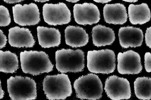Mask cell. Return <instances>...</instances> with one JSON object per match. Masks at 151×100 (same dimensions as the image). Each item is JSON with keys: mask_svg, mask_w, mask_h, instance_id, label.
<instances>
[{"mask_svg": "<svg viewBox=\"0 0 151 100\" xmlns=\"http://www.w3.org/2000/svg\"><path fill=\"white\" fill-rule=\"evenodd\" d=\"M20 61L23 72L33 76L51 72L54 68L48 55L43 51L22 52L20 54Z\"/></svg>", "mask_w": 151, "mask_h": 100, "instance_id": "cell-1", "label": "cell"}, {"mask_svg": "<svg viewBox=\"0 0 151 100\" xmlns=\"http://www.w3.org/2000/svg\"><path fill=\"white\" fill-rule=\"evenodd\" d=\"M43 86L44 93L49 100H65L72 93L70 81L68 75L64 73L46 76Z\"/></svg>", "mask_w": 151, "mask_h": 100, "instance_id": "cell-2", "label": "cell"}, {"mask_svg": "<svg viewBox=\"0 0 151 100\" xmlns=\"http://www.w3.org/2000/svg\"><path fill=\"white\" fill-rule=\"evenodd\" d=\"M87 67L92 73L109 74L116 69V58L114 51L109 49L88 51Z\"/></svg>", "mask_w": 151, "mask_h": 100, "instance_id": "cell-3", "label": "cell"}, {"mask_svg": "<svg viewBox=\"0 0 151 100\" xmlns=\"http://www.w3.org/2000/svg\"><path fill=\"white\" fill-rule=\"evenodd\" d=\"M85 55L82 50L63 49L55 53L56 67L62 73H78L85 67Z\"/></svg>", "mask_w": 151, "mask_h": 100, "instance_id": "cell-4", "label": "cell"}, {"mask_svg": "<svg viewBox=\"0 0 151 100\" xmlns=\"http://www.w3.org/2000/svg\"><path fill=\"white\" fill-rule=\"evenodd\" d=\"M7 90L12 100H34L37 97L36 83L32 79L21 76L7 80Z\"/></svg>", "mask_w": 151, "mask_h": 100, "instance_id": "cell-5", "label": "cell"}, {"mask_svg": "<svg viewBox=\"0 0 151 100\" xmlns=\"http://www.w3.org/2000/svg\"><path fill=\"white\" fill-rule=\"evenodd\" d=\"M73 87L77 97L80 99L97 100L102 97L103 84L95 74L89 73L80 77L74 82Z\"/></svg>", "mask_w": 151, "mask_h": 100, "instance_id": "cell-6", "label": "cell"}, {"mask_svg": "<svg viewBox=\"0 0 151 100\" xmlns=\"http://www.w3.org/2000/svg\"><path fill=\"white\" fill-rule=\"evenodd\" d=\"M42 10L44 20L50 25H61L68 24L71 21L70 11L63 3H46L44 5Z\"/></svg>", "mask_w": 151, "mask_h": 100, "instance_id": "cell-7", "label": "cell"}, {"mask_svg": "<svg viewBox=\"0 0 151 100\" xmlns=\"http://www.w3.org/2000/svg\"><path fill=\"white\" fill-rule=\"evenodd\" d=\"M104 90L108 96L112 100H127L131 96L129 81L114 75L106 79Z\"/></svg>", "mask_w": 151, "mask_h": 100, "instance_id": "cell-8", "label": "cell"}, {"mask_svg": "<svg viewBox=\"0 0 151 100\" xmlns=\"http://www.w3.org/2000/svg\"><path fill=\"white\" fill-rule=\"evenodd\" d=\"M12 8L14 21L20 26H34L40 21V10L35 3L17 4Z\"/></svg>", "mask_w": 151, "mask_h": 100, "instance_id": "cell-9", "label": "cell"}, {"mask_svg": "<svg viewBox=\"0 0 151 100\" xmlns=\"http://www.w3.org/2000/svg\"><path fill=\"white\" fill-rule=\"evenodd\" d=\"M117 61V70L120 74H137L142 70L140 56L132 50L119 53Z\"/></svg>", "mask_w": 151, "mask_h": 100, "instance_id": "cell-10", "label": "cell"}, {"mask_svg": "<svg viewBox=\"0 0 151 100\" xmlns=\"http://www.w3.org/2000/svg\"><path fill=\"white\" fill-rule=\"evenodd\" d=\"M73 13L75 22L82 25H91L98 23L100 19L99 10L96 6L92 3L75 4Z\"/></svg>", "mask_w": 151, "mask_h": 100, "instance_id": "cell-11", "label": "cell"}, {"mask_svg": "<svg viewBox=\"0 0 151 100\" xmlns=\"http://www.w3.org/2000/svg\"><path fill=\"white\" fill-rule=\"evenodd\" d=\"M9 32V43L11 46L31 48L35 45V41L29 29L16 26L10 28Z\"/></svg>", "mask_w": 151, "mask_h": 100, "instance_id": "cell-12", "label": "cell"}, {"mask_svg": "<svg viewBox=\"0 0 151 100\" xmlns=\"http://www.w3.org/2000/svg\"><path fill=\"white\" fill-rule=\"evenodd\" d=\"M118 35L120 45L124 48L140 46L143 41V32L139 28L121 27L119 30Z\"/></svg>", "mask_w": 151, "mask_h": 100, "instance_id": "cell-13", "label": "cell"}, {"mask_svg": "<svg viewBox=\"0 0 151 100\" xmlns=\"http://www.w3.org/2000/svg\"><path fill=\"white\" fill-rule=\"evenodd\" d=\"M105 21L109 24L122 25L128 19L126 8L123 4H106L103 9Z\"/></svg>", "mask_w": 151, "mask_h": 100, "instance_id": "cell-14", "label": "cell"}, {"mask_svg": "<svg viewBox=\"0 0 151 100\" xmlns=\"http://www.w3.org/2000/svg\"><path fill=\"white\" fill-rule=\"evenodd\" d=\"M37 30L39 44L42 47L46 48L58 46L60 44L61 35L58 29L38 26Z\"/></svg>", "mask_w": 151, "mask_h": 100, "instance_id": "cell-15", "label": "cell"}, {"mask_svg": "<svg viewBox=\"0 0 151 100\" xmlns=\"http://www.w3.org/2000/svg\"><path fill=\"white\" fill-rule=\"evenodd\" d=\"M65 33L66 43L72 47H83L89 42L88 34L82 27L69 26L66 28Z\"/></svg>", "mask_w": 151, "mask_h": 100, "instance_id": "cell-16", "label": "cell"}, {"mask_svg": "<svg viewBox=\"0 0 151 100\" xmlns=\"http://www.w3.org/2000/svg\"><path fill=\"white\" fill-rule=\"evenodd\" d=\"M92 33L93 44L98 47L110 45L115 40L114 30L102 25H98L94 27Z\"/></svg>", "mask_w": 151, "mask_h": 100, "instance_id": "cell-17", "label": "cell"}, {"mask_svg": "<svg viewBox=\"0 0 151 100\" xmlns=\"http://www.w3.org/2000/svg\"><path fill=\"white\" fill-rule=\"evenodd\" d=\"M129 21L133 25H142L149 22L151 18L150 9L146 4H131L128 7Z\"/></svg>", "mask_w": 151, "mask_h": 100, "instance_id": "cell-18", "label": "cell"}, {"mask_svg": "<svg viewBox=\"0 0 151 100\" xmlns=\"http://www.w3.org/2000/svg\"><path fill=\"white\" fill-rule=\"evenodd\" d=\"M19 68L18 56L9 51L0 50V72L14 73Z\"/></svg>", "mask_w": 151, "mask_h": 100, "instance_id": "cell-19", "label": "cell"}, {"mask_svg": "<svg viewBox=\"0 0 151 100\" xmlns=\"http://www.w3.org/2000/svg\"><path fill=\"white\" fill-rule=\"evenodd\" d=\"M135 94L138 99L150 100L151 98V78L142 77H138L134 82Z\"/></svg>", "mask_w": 151, "mask_h": 100, "instance_id": "cell-20", "label": "cell"}, {"mask_svg": "<svg viewBox=\"0 0 151 100\" xmlns=\"http://www.w3.org/2000/svg\"><path fill=\"white\" fill-rule=\"evenodd\" d=\"M11 19L8 8L3 5H0V27H5L9 25Z\"/></svg>", "mask_w": 151, "mask_h": 100, "instance_id": "cell-21", "label": "cell"}, {"mask_svg": "<svg viewBox=\"0 0 151 100\" xmlns=\"http://www.w3.org/2000/svg\"><path fill=\"white\" fill-rule=\"evenodd\" d=\"M145 67L146 71L148 73L151 72V54L150 52H147L145 55Z\"/></svg>", "mask_w": 151, "mask_h": 100, "instance_id": "cell-22", "label": "cell"}, {"mask_svg": "<svg viewBox=\"0 0 151 100\" xmlns=\"http://www.w3.org/2000/svg\"><path fill=\"white\" fill-rule=\"evenodd\" d=\"M145 41L147 46L151 48V27L147 28L145 34Z\"/></svg>", "mask_w": 151, "mask_h": 100, "instance_id": "cell-23", "label": "cell"}, {"mask_svg": "<svg viewBox=\"0 0 151 100\" xmlns=\"http://www.w3.org/2000/svg\"><path fill=\"white\" fill-rule=\"evenodd\" d=\"M7 39L3 31L0 29V49L4 47L7 42Z\"/></svg>", "mask_w": 151, "mask_h": 100, "instance_id": "cell-24", "label": "cell"}, {"mask_svg": "<svg viewBox=\"0 0 151 100\" xmlns=\"http://www.w3.org/2000/svg\"><path fill=\"white\" fill-rule=\"evenodd\" d=\"M23 1L22 0H4V1L5 2L9 4H14L19 3Z\"/></svg>", "mask_w": 151, "mask_h": 100, "instance_id": "cell-25", "label": "cell"}, {"mask_svg": "<svg viewBox=\"0 0 151 100\" xmlns=\"http://www.w3.org/2000/svg\"><path fill=\"white\" fill-rule=\"evenodd\" d=\"M4 95V92L1 86V82L0 80V99L3 98Z\"/></svg>", "mask_w": 151, "mask_h": 100, "instance_id": "cell-26", "label": "cell"}, {"mask_svg": "<svg viewBox=\"0 0 151 100\" xmlns=\"http://www.w3.org/2000/svg\"><path fill=\"white\" fill-rule=\"evenodd\" d=\"M93 1L96 3L102 4L108 3L111 1V0H94Z\"/></svg>", "mask_w": 151, "mask_h": 100, "instance_id": "cell-27", "label": "cell"}, {"mask_svg": "<svg viewBox=\"0 0 151 100\" xmlns=\"http://www.w3.org/2000/svg\"><path fill=\"white\" fill-rule=\"evenodd\" d=\"M123 1L129 2V3H135L137 1H136V0H123Z\"/></svg>", "mask_w": 151, "mask_h": 100, "instance_id": "cell-28", "label": "cell"}, {"mask_svg": "<svg viewBox=\"0 0 151 100\" xmlns=\"http://www.w3.org/2000/svg\"><path fill=\"white\" fill-rule=\"evenodd\" d=\"M49 1V0H35L34 1L35 2L41 3H45Z\"/></svg>", "mask_w": 151, "mask_h": 100, "instance_id": "cell-29", "label": "cell"}, {"mask_svg": "<svg viewBox=\"0 0 151 100\" xmlns=\"http://www.w3.org/2000/svg\"><path fill=\"white\" fill-rule=\"evenodd\" d=\"M66 1L72 3H76L79 1V0H67Z\"/></svg>", "mask_w": 151, "mask_h": 100, "instance_id": "cell-30", "label": "cell"}]
</instances>
